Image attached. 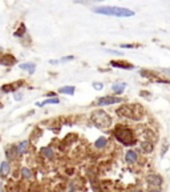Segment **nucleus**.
Wrapping results in <instances>:
<instances>
[{"label": "nucleus", "mask_w": 170, "mask_h": 192, "mask_svg": "<svg viewBox=\"0 0 170 192\" xmlns=\"http://www.w3.org/2000/svg\"><path fill=\"white\" fill-rule=\"evenodd\" d=\"M94 13L106 15V16H116V17H130L134 16V11L124 7H114V6H104V7H94Z\"/></svg>", "instance_id": "f257e3e1"}, {"label": "nucleus", "mask_w": 170, "mask_h": 192, "mask_svg": "<svg viewBox=\"0 0 170 192\" xmlns=\"http://www.w3.org/2000/svg\"><path fill=\"white\" fill-rule=\"evenodd\" d=\"M114 137L122 143L124 145H133L136 143V139H134V134L130 128L124 127V126H118L116 130H114Z\"/></svg>", "instance_id": "f03ea898"}, {"label": "nucleus", "mask_w": 170, "mask_h": 192, "mask_svg": "<svg viewBox=\"0 0 170 192\" xmlns=\"http://www.w3.org/2000/svg\"><path fill=\"white\" fill-rule=\"evenodd\" d=\"M92 123L97 128L106 130V128H109L112 124V117L104 111H96L92 114Z\"/></svg>", "instance_id": "7ed1b4c3"}, {"label": "nucleus", "mask_w": 170, "mask_h": 192, "mask_svg": "<svg viewBox=\"0 0 170 192\" xmlns=\"http://www.w3.org/2000/svg\"><path fill=\"white\" fill-rule=\"evenodd\" d=\"M117 115L129 117V119H141L142 116V110L141 106H124L120 110H117Z\"/></svg>", "instance_id": "20e7f679"}, {"label": "nucleus", "mask_w": 170, "mask_h": 192, "mask_svg": "<svg viewBox=\"0 0 170 192\" xmlns=\"http://www.w3.org/2000/svg\"><path fill=\"white\" fill-rule=\"evenodd\" d=\"M122 99L121 97H116V96H102L97 100V106L100 107H105V106H111V104H117L121 103Z\"/></svg>", "instance_id": "39448f33"}, {"label": "nucleus", "mask_w": 170, "mask_h": 192, "mask_svg": "<svg viewBox=\"0 0 170 192\" xmlns=\"http://www.w3.org/2000/svg\"><path fill=\"white\" fill-rule=\"evenodd\" d=\"M146 180H148L149 184H152L154 187H159L162 184V178L161 176H158V175H149L146 178Z\"/></svg>", "instance_id": "423d86ee"}, {"label": "nucleus", "mask_w": 170, "mask_h": 192, "mask_svg": "<svg viewBox=\"0 0 170 192\" xmlns=\"http://www.w3.org/2000/svg\"><path fill=\"white\" fill-rule=\"evenodd\" d=\"M111 66L112 67H117V68H124V70H133L134 66L133 64H129V63H125V62H111Z\"/></svg>", "instance_id": "0eeeda50"}, {"label": "nucleus", "mask_w": 170, "mask_h": 192, "mask_svg": "<svg viewBox=\"0 0 170 192\" xmlns=\"http://www.w3.org/2000/svg\"><path fill=\"white\" fill-rule=\"evenodd\" d=\"M125 88H126V83H114L112 86V91L114 93H117V95H121L125 91Z\"/></svg>", "instance_id": "6e6552de"}, {"label": "nucleus", "mask_w": 170, "mask_h": 192, "mask_svg": "<svg viewBox=\"0 0 170 192\" xmlns=\"http://www.w3.org/2000/svg\"><path fill=\"white\" fill-rule=\"evenodd\" d=\"M13 63H16V59L11 55H4L3 57H0V64L3 66H12Z\"/></svg>", "instance_id": "1a4fd4ad"}, {"label": "nucleus", "mask_w": 170, "mask_h": 192, "mask_svg": "<svg viewBox=\"0 0 170 192\" xmlns=\"http://www.w3.org/2000/svg\"><path fill=\"white\" fill-rule=\"evenodd\" d=\"M20 68L32 75V73H35V71H36V64H33V63H24V64H20Z\"/></svg>", "instance_id": "9d476101"}, {"label": "nucleus", "mask_w": 170, "mask_h": 192, "mask_svg": "<svg viewBox=\"0 0 170 192\" xmlns=\"http://www.w3.org/2000/svg\"><path fill=\"white\" fill-rule=\"evenodd\" d=\"M137 157H138L137 152L133 151V150H130V151L126 152V155H125V160H126L128 163H134V161L137 160Z\"/></svg>", "instance_id": "9b49d317"}, {"label": "nucleus", "mask_w": 170, "mask_h": 192, "mask_svg": "<svg viewBox=\"0 0 170 192\" xmlns=\"http://www.w3.org/2000/svg\"><path fill=\"white\" fill-rule=\"evenodd\" d=\"M9 171H11V167H9L8 161H6V160L2 161V164H0V175H2V176H7Z\"/></svg>", "instance_id": "f8f14e48"}, {"label": "nucleus", "mask_w": 170, "mask_h": 192, "mask_svg": "<svg viewBox=\"0 0 170 192\" xmlns=\"http://www.w3.org/2000/svg\"><path fill=\"white\" fill-rule=\"evenodd\" d=\"M60 100L57 99V97H52V99H47V100H44V101H39L36 103V106L37 107H44V106H47V104H59Z\"/></svg>", "instance_id": "ddd939ff"}, {"label": "nucleus", "mask_w": 170, "mask_h": 192, "mask_svg": "<svg viewBox=\"0 0 170 192\" xmlns=\"http://www.w3.org/2000/svg\"><path fill=\"white\" fill-rule=\"evenodd\" d=\"M15 148H16V154H24V152L27 151V148H28V141L24 140L21 143H19Z\"/></svg>", "instance_id": "4468645a"}, {"label": "nucleus", "mask_w": 170, "mask_h": 192, "mask_svg": "<svg viewBox=\"0 0 170 192\" xmlns=\"http://www.w3.org/2000/svg\"><path fill=\"white\" fill-rule=\"evenodd\" d=\"M106 143H108V139L102 136V137H100V139L96 140V143H94V147H96V148H104V147L106 145Z\"/></svg>", "instance_id": "2eb2a0df"}, {"label": "nucleus", "mask_w": 170, "mask_h": 192, "mask_svg": "<svg viewBox=\"0 0 170 192\" xmlns=\"http://www.w3.org/2000/svg\"><path fill=\"white\" fill-rule=\"evenodd\" d=\"M60 93H67V95H73L74 93V87L73 86H68V87H63L59 90Z\"/></svg>", "instance_id": "dca6fc26"}, {"label": "nucleus", "mask_w": 170, "mask_h": 192, "mask_svg": "<svg viewBox=\"0 0 170 192\" xmlns=\"http://www.w3.org/2000/svg\"><path fill=\"white\" fill-rule=\"evenodd\" d=\"M141 148H142L144 152H146V154H150V152L153 151V144H152V143H149V141H144L142 145H141Z\"/></svg>", "instance_id": "f3484780"}, {"label": "nucleus", "mask_w": 170, "mask_h": 192, "mask_svg": "<svg viewBox=\"0 0 170 192\" xmlns=\"http://www.w3.org/2000/svg\"><path fill=\"white\" fill-rule=\"evenodd\" d=\"M41 154L44 156H47L48 159H52V157H53V150L48 148V147H44V148H41Z\"/></svg>", "instance_id": "a211bd4d"}, {"label": "nucleus", "mask_w": 170, "mask_h": 192, "mask_svg": "<svg viewBox=\"0 0 170 192\" xmlns=\"http://www.w3.org/2000/svg\"><path fill=\"white\" fill-rule=\"evenodd\" d=\"M21 175H23V178H26V179H31L32 178V172H31V170H28V168H21Z\"/></svg>", "instance_id": "6ab92c4d"}, {"label": "nucleus", "mask_w": 170, "mask_h": 192, "mask_svg": "<svg viewBox=\"0 0 170 192\" xmlns=\"http://www.w3.org/2000/svg\"><path fill=\"white\" fill-rule=\"evenodd\" d=\"M24 32H26V26H24V24H23V26L17 29V32L15 33V36H20V35L23 36V35H24Z\"/></svg>", "instance_id": "aec40b11"}, {"label": "nucleus", "mask_w": 170, "mask_h": 192, "mask_svg": "<svg viewBox=\"0 0 170 192\" xmlns=\"http://www.w3.org/2000/svg\"><path fill=\"white\" fill-rule=\"evenodd\" d=\"M93 88H94V90H102V88H104V84H102V83H98V81H94L93 83Z\"/></svg>", "instance_id": "412c9836"}, {"label": "nucleus", "mask_w": 170, "mask_h": 192, "mask_svg": "<svg viewBox=\"0 0 170 192\" xmlns=\"http://www.w3.org/2000/svg\"><path fill=\"white\" fill-rule=\"evenodd\" d=\"M74 59V56H65V57H61L60 59V63H65V62H71V60H73Z\"/></svg>", "instance_id": "4be33fe9"}, {"label": "nucleus", "mask_w": 170, "mask_h": 192, "mask_svg": "<svg viewBox=\"0 0 170 192\" xmlns=\"http://www.w3.org/2000/svg\"><path fill=\"white\" fill-rule=\"evenodd\" d=\"M134 44H121V48H134Z\"/></svg>", "instance_id": "5701e85b"}, {"label": "nucleus", "mask_w": 170, "mask_h": 192, "mask_svg": "<svg viewBox=\"0 0 170 192\" xmlns=\"http://www.w3.org/2000/svg\"><path fill=\"white\" fill-rule=\"evenodd\" d=\"M21 99H23L21 93H16V95H15V100H21Z\"/></svg>", "instance_id": "b1692460"}, {"label": "nucleus", "mask_w": 170, "mask_h": 192, "mask_svg": "<svg viewBox=\"0 0 170 192\" xmlns=\"http://www.w3.org/2000/svg\"><path fill=\"white\" fill-rule=\"evenodd\" d=\"M0 192H3V184L0 183Z\"/></svg>", "instance_id": "393cba45"}, {"label": "nucleus", "mask_w": 170, "mask_h": 192, "mask_svg": "<svg viewBox=\"0 0 170 192\" xmlns=\"http://www.w3.org/2000/svg\"><path fill=\"white\" fill-rule=\"evenodd\" d=\"M152 192H161V191H152Z\"/></svg>", "instance_id": "a878e982"}]
</instances>
